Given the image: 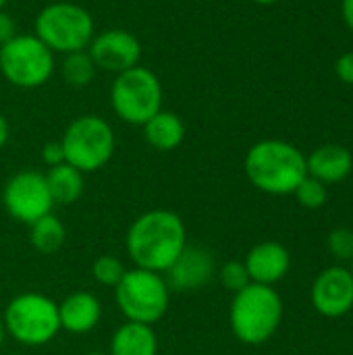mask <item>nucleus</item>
I'll use <instances>...</instances> for the list:
<instances>
[{"label": "nucleus", "instance_id": "2f4dec72", "mask_svg": "<svg viewBox=\"0 0 353 355\" xmlns=\"http://www.w3.org/2000/svg\"><path fill=\"white\" fill-rule=\"evenodd\" d=\"M252 2H256V4H275L279 0H252Z\"/></svg>", "mask_w": 353, "mask_h": 355}, {"label": "nucleus", "instance_id": "72a5a7b5", "mask_svg": "<svg viewBox=\"0 0 353 355\" xmlns=\"http://www.w3.org/2000/svg\"><path fill=\"white\" fill-rule=\"evenodd\" d=\"M85 355H104V354H85Z\"/></svg>", "mask_w": 353, "mask_h": 355}, {"label": "nucleus", "instance_id": "2eb2a0df", "mask_svg": "<svg viewBox=\"0 0 353 355\" xmlns=\"http://www.w3.org/2000/svg\"><path fill=\"white\" fill-rule=\"evenodd\" d=\"M306 166H308V175L322 181L325 185L339 183L352 173V152L337 144L320 146L306 158Z\"/></svg>", "mask_w": 353, "mask_h": 355}, {"label": "nucleus", "instance_id": "6ab92c4d", "mask_svg": "<svg viewBox=\"0 0 353 355\" xmlns=\"http://www.w3.org/2000/svg\"><path fill=\"white\" fill-rule=\"evenodd\" d=\"M44 177H46L54 204H73L83 193V187H85L83 173L67 162L50 166V171Z\"/></svg>", "mask_w": 353, "mask_h": 355}, {"label": "nucleus", "instance_id": "1a4fd4ad", "mask_svg": "<svg viewBox=\"0 0 353 355\" xmlns=\"http://www.w3.org/2000/svg\"><path fill=\"white\" fill-rule=\"evenodd\" d=\"M0 73L15 87H42L54 73V52L33 33H17L0 46Z\"/></svg>", "mask_w": 353, "mask_h": 355}, {"label": "nucleus", "instance_id": "c85d7f7f", "mask_svg": "<svg viewBox=\"0 0 353 355\" xmlns=\"http://www.w3.org/2000/svg\"><path fill=\"white\" fill-rule=\"evenodd\" d=\"M8 135H10V129H8V121L4 119V114L0 112V148L8 141Z\"/></svg>", "mask_w": 353, "mask_h": 355}, {"label": "nucleus", "instance_id": "20e7f679", "mask_svg": "<svg viewBox=\"0 0 353 355\" xmlns=\"http://www.w3.org/2000/svg\"><path fill=\"white\" fill-rule=\"evenodd\" d=\"M33 35L54 54H71L89 46L96 35V25L85 6L75 2H52L37 12Z\"/></svg>", "mask_w": 353, "mask_h": 355}, {"label": "nucleus", "instance_id": "39448f33", "mask_svg": "<svg viewBox=\"0 0 353 355\" xmlns=\"http://www.w3.org/2000/svg\"><path fill=\"white\" fill-rule=\"evenodd\" d=\"M110 106L129 125H146L162 110V83L158 75L141 64L119 73L110 85Z\"/></svg>", "mask_w": 353, "mask_h": 355}, {"label": "nucleus", "instance_id": "9b49d317", "mask_svg": "<svg viewBox=\"0 0 353 355\" xmlns=\"http://www.w3.org/2000/svg\"><path fill=\"white\" fill-rule=\"evenodd\" d=\"M87 52H89L96 69L119 75V73L139 64L141 44L127 29H106L92 37Z\"/></svg>", "mask_w": 353, "mask_h": 355}, {"label": "nucleus", "instance_id": "bb28decb", "mask_svg": "<svg viewBox=\"0 0 353 355\" xmlns=\"http://www.w3.org/2000/svg\"><path fill=\"white\" fill-rule=\"evenodd\" d=\"M335 71H337V77H339L343 83L353 85V52H347V54H343V56L337 58Z\"/></svg>", "mask_w": 353, "mask_h": 355}, {"label": "nucleus", "instance_id": "a878e982", "mask_svg": "<svg viewBox=\"0 0 353 355\" xmlns=\"http://www.w3.org/2000/svg\"><path fill=\"white\" fill-rule=\"evenodd\" d=\"M42 158L48 166H56V164H62L64 162V150H62V144L60 141H50L44 146V152H42Z\"/></svg>", "mask_w": 353, "mask_h": 355}, {"label": "nucleus", "instance_id": "473e14b6", "mask_svg": "<svg viewBox=\"0 0 353 355\" xmlns=\"http://www.w3.org/2000/svg\"><path fill=\"white\" fill-rule=\"evenodd\" d=\"M4 4H6V0H0V10L4 8Z\"/></svg>", "mask_w": 353, "mask_h": 355}, {"label": "nucleus", "instance_id": "dca6fc26", "mask_svg": "<svg viewBox=\"0 0 353 355\" xmlns=\"http://www.w3.org/2000/svg\"><path fill=\"white\" fill-rule=\"evenodd\" d=\"M102 316V306L100 302L85 291L69 295L60 306H58V318H60V329L83 335L96 329Z\"/></svg>", "mask_w": 353, "mask_h": 355}, {"label": "nucleus", "instance_id": "423d86ee", "mask_svg": "<svg viewBox=\"0 0 353 355\" xmlns=\"http://www.w3.org/2000/svg\"><path fill=\"white\" fill-rule=\"evenodd\" d=\"M4 331L27 347L50 343L60 331L58 304L40 293H23L4 310Z\"/></svg>", "mask_w": 353, "mask_h": 355}, {"label": "nucleus", "instance_id": "b1692460", "mask_svg": "<svg viewBox=\"0 0 353 355\" xmlns=\"http://www.w3.org/2000/svg\"><path fill=\"white\" fill-rule=\"evenodd\" d=\"M221 283L225 289L237 293V291L246 289L252 281H250V275H248L243 262H227L221 268Z\"/></svg>", "mask_w": 353, "mask_h": 355}, {"label": "nucleus", "instance_id": "0eeeda50", "mask_svg": "<svg viewBox=\"0 0 353 355\" xmlns=\"http://www.w3.org/2000/svg\"><path fill=\"white\" fill-rule=\"evenodd\" d=\"M114 297L129 322L152 327L166 314L171 289L158 272L133 268L125 270L121 283L114 287Z\"/></svg>", "mask_w": 353, "mask_h": 355}, {"label": "nucleus", "instance_id": "cd10ccee", "mask_svg": "<svg viewBox=\"0 0 353 355\" xmlns=\"http://www.w3.org/2000/svg\"><path fill=\"white\" fill-rule=\"evenodd\" d=\"M15 35H17L15 19L8 12H4V8H2L0 10V46H4L6 42H10Z\"/></svg>", "mask_w": 353, "mask_h": 355}, {"label": "nucleus", "instance_id": "a211bd4d", "mask_svg": "<svg viewBox=\"0 0 353 355\" xmlns=\"http://www.w3.org/2000/svg\"><path fill=\"white\" fill-rule=\"evenodd\" d=\"M158 341L150 324L127 322L110 341V355H156Z\"/></svg>", "mask_w": 353, "mask_h": 355}, {"label": "nucleus", "instance_id": "6e6552de", "mask_svg": "<svg viewBox=\"0 0 353 355\" xmlns=\"http://www.w3.org/2000/svg\"><path fill=\"white\" fill-rule=\"evenodd\" d=\"M60 144L67 164L81 173H94L112 158L114 131L102 116L83 114L69 123Z\"/></svg>", "mask_w": 353, "mask_h": 355}, {"label": "nucleus", "instance_id": "f3484780", "mask_svg": "<svg viewBox=\"0 0 353 355\" xmlns=\"http://www.w3.org/2000/svg\"><path fill=\"white\" fill-rule=\"evenodd\" d=\"M144 137L152 148L160 152H171L179 148L185 139V123L179 114L171 110H160L144 125Z\"/></svg>", "mask_w": 353, "mask_h": 355}, {"label": "nucleus", "instance_id": "f704fd0d", "mask_svg": "<svg viewBox=\"0 0 353 355\" xmlns=\"http://www.w3.org/2000/svg\"><path fill=\"white\" fill-rule=\"evenodd\" d=\"M352 275H353V260H352Z\"/></svg>", "mask_w": 353, "mask_h": 355}, {"label": "nucleus", "instance_id": "c756f323", "mask_svg": "<svg viewBox=\"0 0 353 355\" xmlns=\"http://www.w3.org/2000/svg\"><path fill=\"white\" fill-rule=\"evenodd\" d=\"M343 19L353 31V0H343Z\"/></svg>", "mask_w": 353, "mask_h": 355}, {"label": "nucleus", "instance_id": "f257e3e1", "mask_svg": "<svg viewBox=\"0 0 353 355\" xmlns=\"http://www.w3.org/2000/svg\"><path fill=\"white\" fill-rule=\"evenodd\" d=\"M187 245L185 225L171 210L141 214L127 233V254L137 268L166 272Z\"/></svg>", "mask_w": 353, "mask_h": 355}, {"label": "nucleus", "instance_id": "f03ea898", "mask_svg": "<svg viewBox=\"0 0 353 355\" xmlns=\"http://www.w3.org/2000/svg\"><path fill=\"white\" fill-rule=\"evenodd\" d=\"M243 168L250 183L270 196L293 193L308 175L306 156L293 144L281 139L254 144L246 154Z\"/></svg>", "mask_w": 353, "mask_h": 355}, {"label": "nucleus", "instance_id": "412c9836", "mask_svg": "<svg viewBox=\"0 0 353 355\" xmlns=\"http://www.w3.org/2000/svg\"><path fill=\"white\" fill-rule=\"evenodd\" d=\"M60 71H62V79L73 85V87H85L94 81L96 77V64L85 50H77V52H71V54H64V60L60 64Z\"/></svg>", "mask_w": 353, "mask_h": 355}, {"label": "nucleus", "instance_id": "9d476101", "mask_svg": "<svg viewBox=\"0 0 353 355\" xmlns=\"http://www.w3.org/2000/svg\"><path fill=\"white\" fill-rule=\"evenodd\" d=\"M6 212L25 225H33L37 218L52 212V196L46 177L37 171H21L12 175L2 191Z\"/></svg>", "mask_w": 353, "mask_h": 355}, {"label": "nucleus", "instance_id": "7ed1b4c3", "mask_svg": "<svg viewBox=\"0 0 353 355\" xmlns=\"http://www.w3.org/2000/svg\"><path fill=\"white\" fill-rule=\"evenodd\" d=\"M283 318V302L268 285L250 283L237 291L231 304L229 320L235 337L246 345L266 343L279 329Z\"/></svg>", "mask_w": 353, "mask_h": 355}, {"label": "nucleus", "instance_id": "4468645a", "mask_svg": "<svg viewBox=\"0 0 353 355\" xmlns=\"http://www.w3.org/2000/svg\"><path fill=\"white\" fill-rule=\"evenodd\" d=\"M243 264H246V270H248L252 283L273 287L289 272L291 258H289V252L285 250V245H281L277 241H264L250 250Z\"/></svg>", "mask_w": 353, "mask_h": 355}, {"label": "nucleus", "instance_id": "7c9ffc66", "mask_svg": "<svg viewBox=\"0 0 353 355\" xmlns=\"http://www.w3.org/2000/svg\"><path fill=\"white\" fill-rule=\"evenodd\" d=\"M2 343H4V324L0 320V349H2Z\"/></svg>", "mask_w": 353, "mask_h": 355}, {"label": "nucleus", "instance_id": "4be33fe9", "mask_svg": "<svg viewBox=\"0 0 353 355\" xmlns=\"http://www.w3.org/2000/svg\"><path fill=\"white\" fill-rule=\"evenodd\" d=\"M293 193H295L298 202H300L304 208H308V210H318V208H322V206L327 204V200H329L327 185H325L322 181L310 177V175H306V179L295 187Z\"/></svg>", "mask_w": 353, "mask_h": 355}, {"label": "nucleus", "instance_id": "5701e85b", "mask_svg": "<svg viewBox=\"0 0 353 355\" xmlns=\"http://www.w3.org/2000/svg\"><path fill=\"white\" fill-rule=\"evenodd\" d=\"M92 275L94 279L100 283V285H106V287H117L125 275V268L121 264L119 258L114 256H100L94 266H92Z\"/></svg>", "mask_w": 353, "mask_h": 355}, {"label": "nucleus", "instance_id": "ddd939ff", "mask_svg": "<svg viewBox=\"0 0 353 355\" xmlns=\"http://www.w3.org/2000/svg\"><path fill=\"white\" fill-rule=\"evenodd\" d=\"M214 275V258L204 248L185 245L179 258L166 270V285L175 291H196L210 283Z\"/></svg>", "mask_w": 353, "mask_h": 355}, {"label": "nucleus", "instance_id": "f8f14e48", "mask_svg": "<svg viewBox=\"0 0 353 355\" xmlns=\"http://www.w3.org/2000/svg\"><path fill=\"white\" fill-rule=\"evenodd\" d=\"M314 308L327 316L337 318L353 308V275L343 266L327 268L318 275L312 287Z\"/></svg>", "mask_w": 353, "mask_h": 355}, {"label": "nucleus", "instance_id": "393cba45", "mask_svg": "<svg viewBox=\"0 0 353 355\" xmlns=\"http://www.w3.org/2000/svg\"><path fill=\"white\" fill-rule=\"evenodd\" d=\"M327 243H329V250H331V254L337 258V260H353V231L352 229H345V227H341V229H335V231H331V235H329V239H327Z\"/></svg>", "mask_w": 353, "mask_h": 355}, {"label": "nucleus", "instance_id": "aec40b11", "mask_svg": "<svg viewBox=\"0 0 353 355\" xmlns=\"http://www.w3.org/2000/svg\"><path fill=\"white\" fill-rule=\"evenodd\" d=\"M64 225L52 212L29 225V241L40 254H54L64 243Z\"/></svg>", "mask_w": 353, "mask_h": 355}]
</instances>
